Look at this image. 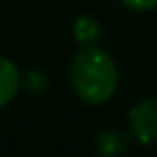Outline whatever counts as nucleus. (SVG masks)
Wrapping results in <instances>:
<instances>
[{
	"label": "nucleus",
	"mask_w": 157,
	"mask_h": 157,
	"mask_svg": "<svg viewBox=\"0 0 157 157\" xmlns=\"http://www.w3.org/2000/svg\"><path fill=\"white\" fill-rule=\"evenodd\" d=\"M21 86V73L9 57L0 55V109L14 100L16 91Z\"/></svg>",
	"instance_id": "obj_3"
},
{
	"label": "nucleus",
	"mask_w": 157,
	"mask_h": 157,
	"mask_svg": "<svg viewBox=\"0 0 157 157\" xmlns=\"http://www.w3.org/2000/svg\"><path fill=\"white\" fill-rule=\"evenodd\" d=\"M130 128L144 146L157 141V98H144L130 109Z\"/></svg>",
	"instance_id": "obj_2"
},
{
	"label": "nucleus",
	"mask_w": 157,
	"mask_h": 157,
	"mask_svg": "<svg viewBox=\"0 0 157 157\" xmlns=\"http://www.w3.org/2000/svg\"><path fill=\"white\" fill-rule=\"evenodd\" d=\"M123 2L134 12H150L157 7V0H123Z\"/></svg>",
	"instance_id": "obj_5"
},
{
	"label": "nucleus",
	"mask_w": 157,
	"mask_h": 157,
	"mask_svg": "<svg viewBox=\"0 0 157 157\" xmlns=\"http://www.w3.org/2000/svg\"><path fill=\"white\" fill-rule=\"evenodd\" d=\"M71 84L89 105H102L114 96L118 84V71L114 59L98 46H86L75 52L71 62Z\"/></svg>",
	"instance_id": "obj_1"
},
{
	"label": "nucleus",
	"mask_w": 157,
	"mask_h": 157,
	"mask_svg": "<svg viewBox=\"0 0 157 157\" xmlns=\"http://www.w3.org/2000/svg\"><path fill=\"white\" fill-rule=\"evenodd\" d=\"M100 32H102L100 23L94 16H80V18L75 21V25H73V36L82 48L94 46V43L100 39Z\"/></svg>",
	"instance_id": "obj_4"
}]
</instances>
